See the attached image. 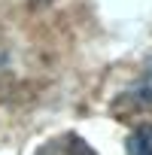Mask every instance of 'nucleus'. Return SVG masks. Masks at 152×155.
Segmentation results:
<instances>
[{
    "label": "nucleus",
    "mask_w": 152,
    "mask_h": 155,
    "mask_svg": "<svg viewBox=\"0 0 152 155\" xmlns=\"http://www.w3.org/2000/svg\"><path fill=\"white\" fill-rule=\"evenodd\" d=\"M119 113H146V110H152V61L146 64V70L140 73V79L128 88V91H122L119 97H116V104H113Z\"/></svg>",
    "instance_id": "1"
},
{
    "label": "nucleus",
    "mask_w": 152,
    "mask_h": 155,
    "mask_svg": "<svg viewBox=\"0 0 152 155\" xmlns=\"http://www.w3.org/2000/svg\"><path fill=\"white\" fill-rule=\"evenodd\" d=\"M37 155H94V149L79 134H61V137L49 140Z\"/></svg>",
    "instance_id": "2"
},
{
    "label": "nucleus",
    "mask_w": 152,
    "mask_h": 155,
    "mask_svg": "<svg viewBox=\"0 0 152 155\" xmlns=\"http://www.w3.org/2000/svg\"><path fill=\"white\" fill-rule=\"evenodd\" d=\"M128 155H152V125H140L125 140Z\"/></svg>",
    "instance_id": "3"
}]
</instances>
